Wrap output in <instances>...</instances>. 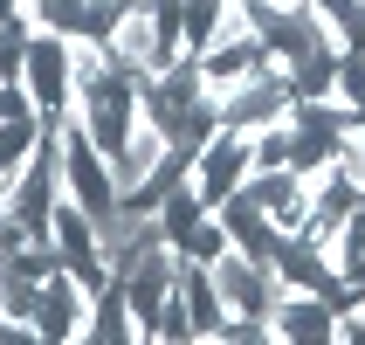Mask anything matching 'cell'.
Segmentation results:
<instances>
[{
	"label": "cell",
	"mask_w": 365,
	"mask_h": 345,
	"mask_svg": "<svg viewBox=\"0 0 365 345\" xmlns=\"http://www.w3.org/2000/svg\"><path fill=\"white\" fill-rule=\"evenodd\" d=\"M56 124V166H62V201H76L90 221H110L118 214V173H110V159L97 152V139L83 131L76 111H62Z\"/></svg>",
	"instance_id": "1"
},
{
	"label": "cell",
	"mask_w": 365,
	"mask_h": 345,
	"mask_svg": "<svg viewBox=\"0 0 365 345\" xmlns=\"http://www.w3.org/2000/svg\"><path fill=\"white\" fill-rule=\"evenodd\" d=\"M21 83H28V97H35L41 124L62 118V111H69V97H76V83H69V35H41V28H28Z\"/></svg>",
	"instance_id": "2"
},
{
	"label": "cell",
	"mask_w": 365,
	"mask_h": 345,
	"mask_svg": "<svg viewBox=\"0 0 365 345\" xmlns=\"http://www.w3.org/2000/svg\"><path fill=\"white\" fill-rule=\"evenodd\" d=\"M214 290H221L227 318H269L276 311V297H283V276L269 263H255V256H242V249H227V256H214Z\"/></svg>",
	"instance_id": "3"
},
{
	"label": "cell",
	"mask_w": 365,
	"mask_h": 345,
	"mask_svg": "<svg viewBox=\"0 0 365 345\" xmlns=\"http://www.w3.org/2000/svg\"><path fill=\"white\" fill-rule=\"evenodd\" d=\"M103 49H110L131 76H159V69L180 62V56H173V41L159 35V7H152V0H131V7L118 14V28L103 35Z\"/></svg>",
	"instance_id": "4"
},
{
	"label": "cell",
	"mask_w": 365,
	"mask_h": 345,
	"mask_svg": "<svg viewBox=\"0 0 365 345\" xmlns=\"http://www.w3.org/2000/svg\"><path fill=\"white\" fill-rule=\"evenodd\" d=\"M289 104H297V90H289L283 69H262V76L235 83V90H221L214 97V111H221L227 131H262L269 118H289Z\"/></svg>",
	"instance_id": "5"
},
{
	"label": "cell",
	"mask_w": 365,
	"mask_h": 345,
	"mask_svg": "<svg viewBox=\"0 0 365 345\" xmlns=\"http://www.w3.org/2000/svg\"><path fill=\"white\" fill-rule=\"evenodd\" d=\"M186 180H193V194H200L207 207H221L235 186L248 180V131H214V139L193 152V166H186Z\"/></svg>",
	"instance_id": "6"
},
{
	"label": "cell",
	"mask_w": 365,
	"mask_h": 345,
	"mask_svg": "<svg viewBox=\"0 0 365 345\" xmlns=\"http://www.w3.org/2000/svg\"><path fill=\"white\" fill-rule=\"evenodd\" d=\"M118 284H124V297H131V325H138V339H152V318H159V304L180 290V256H173V242L145 249V256L124 269Z\"/></svg>",
	"instance_id": "7"
},
{
	"label": "cell",
	"mask_w": 365,
	"mask_h": 345,
	"mask_svg": "<svg viewBox=\"0 0 365 345\" xmlns=\"http://www.w3.org/2000/svg\"><path fill=\"white\" fill-rule=\"evenodd\" d=\"M242 194L276 221V235H297V228L310 221V180H304V173H289V166H248Z\"/></svg>",
	"instance_id": "8"
},
{
	"label": "cell",
	"mask_w": 365,
	"mask_h": 345,
	"mask_svg": "<svg viewBox=\"0 0 365 345\" xmlns=\"http://www.w3.org/2000/svg\"><path fill=\"white\" fill-rule=\"evenodd\" d=\"M90 297H97V290H83L69 269H48L41 290H35V339H83Z\"/></svg>",
	"instance_id": "9"
},
{
	"label": "cell",
	"mask_w": 365,
	"mask_h": 345,
	"mask_svg": "<svg viewBox=\"0 0 365 345\" xmlns=\"http://www.w3.org/2000/svg\"><path fill=\"white\" fill-rule=\"evenodd\" d=\"M269 325H276V339L283 345H317V339H331L338 331V304H331L324 290H283L276 297V311H269Z\"/></svg>",
	"instance_id": "10"
},
{
	"label": "cell",
	"mask_w": 365,
	"mask_h": 345,
	"mask_svg": "<svg viewBox=\"0 0 365 345\" xmlns=\"http://www.w3.org/2000/svg\"><path fill=\"white\" fill-rule=\"evenodd\" d=\"M214 214H221V228H227V242L242 249V256H255V263H269V249H276V221H269L262 207L248 201L242 186H235V194H227V201L214 207Z\"/></svg>",
	"instance_id": "11"
},
{
	"label": "cell",
	"mask_w": 365,
	"mask_h": 345,
	"mask_svg": "<svg viewBox=\"0 0 365 345\" xmlns=\"http://www.w3.org/2000/svg\"><path fill=\"white\" fill-rule=\"evenodd\" d=\"M180 297H186V318H193V345H207L214 325L227 318L221 290H214V269L207 263H180Z\"/></svg>",
	"instance_id": "12"
},
{
	"label": "cell",
	"mask_w": 365,
	"mask_h": 345,
	"mask_svg": "<svg viewBox=\"0 0 365 345\" xmlns=\"http://www.w3.org/2000/svg\"><path fill=\"white\" fill-rule=\"evenodd\" d=\"M83 339H97V345H131V339H138V325H131V297H124L118 276L90 297V325H83Z\"/></svg>",
	"instance_id": "13"
},
{
	"label": "cell",
	"mask_w": 365,
	"mask_h": 345,
	"mask_svg": "<svg viewBox=\"0 0 365 345\" xmlns=\"http://www.w3.org/2000/svg\"><path fill=\"white\" fill-rule=\"evenodd\" d=\"M221 14H227V0H186V14H180V62H193L207 41H214Z\"/></svg>",
	"instance_id": "14"
},
{
	"label": "cell",
	"mask_w": 365,
	"mask_h": 345,
	"mask_svg": "<svg viewBox=\"0 0 365 345\" xmlns=\"http://www.w3.org/2000/svg\"><path fill=\"white\" fill-rule=\"evenodd\" d=\"M200 214H207V201L193 194V180H180V186H173V194L159 201V235H165L173 249H180V242H186V228L200 221Z\"/></svg>",
	"instance_id": "15"
},
{
	"label": "cell",
	"mask_w": 365,
	"mask_h": 345,
	"mask_svg": "<svg viewBox=\"0 0 365 345\" xmlns=\"http://www.w3.org/2000/svg\"><path fill=\"white\" fill-rule=\"evenodd\" d=\"M21 28H41V35H83V0H21Z\"/></svg>",
	"instance_id": "16"
},
{
	"label": "cell",
	"mask_w": 365,
	"mask_h": 345,
	"mask_svg": "<svg viewBox=\"0 0 365 345\" xmlns=\"http://www.w3.org/2000/svg\"><path fill=\"white\" fill-rule=\"evenodd\" d=\"M227 249H235V242H227V228H221V214H214V207H207L200 221L186 228V242L173 249V256H180V263H214V256H227Z\"/></svg>",
	"instance_id": "17"
},
{
	"label": "cell",
	"mask_w": 365,
	"mask_h": 345,
	"mask_svg": "<svg viewBox=\"0 0 365 345\" xmlns=\"http://www.w3.org/2000/svg\"><path fill=\"white\" fill-rule=\"evenodd\" d=\"M41 145V118H0V173H21Z\"/></svg>",
	"instance_id": "18"
},
{
	"label": "cell",
	"mask_w": 365,
	"mask_h": 345,
	"mask_svg": "<svg viewBox=\"0 0 365 345\" xmlns=\"http://www.w3.org/2000/svg\"><path fill=\"white\" fill-rule=\"evenodd\" d=\"M289 139H297V124L269 118L262 131H248V166H289Z\"/></svg>",
	"instance_id": "19"
},
{
	"label": "cell",
	"mask_w": 365,
	"mask_h": 345,
	"mask_svg": "<svg viewBox=\"0 0 365 345\" xmlns=\"http://www.w3.org/2000/svg\"><path fill=\"white\" fill-rule=\"evenodd\" d=\"M152 339H165V345H193V318H186V297H180V290L159 304V318H152Z\"/></svg>",
	"instance_id": "20"
},
{
	"label": "cell",
	"mask_w": 365,
	"mask_h": 345,
	"mask_svg": "<svg viewBox=\"0 0 365 345\" xmlns=\"http://www.w3.org/2000/svg\"><path fill=\"white\" fill-rule=\"evenodd\" d=\"M359 56H365V49H359Z\"/></svg>",
	"instance_id": "21"
},
{
	"label": "cell",
	"mask_w": 365,
	"mask_h": 345,
	"mask_svg": "<svg viewBox=\"0 0 365 345\" xmlns=\"http://www.w3.org/2000/svg\"><path fill=\"white\" fill-rule=\"evenodd\" d=\"M359 7H365V0H359Z\"/></svg>",
	"instance_id": "22"
}]
</instances>
